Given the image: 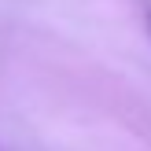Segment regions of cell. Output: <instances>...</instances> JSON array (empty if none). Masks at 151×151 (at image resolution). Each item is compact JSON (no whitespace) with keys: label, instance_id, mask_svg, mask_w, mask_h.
Wrapping results in <instances>:
<instances>
[{"label":"cell","instance_id":"6da1fadb","mask_svg":"<svg viewBox=\"0 0 151 151\" xmlns=\"http://www.w3.org/2000/svg\"><path fill=\"white\" fill-rule=\"evenodd\" d=\"M147 26H151V19H147Z\"/></svg>","mask_w":151,"mask_h":151}]
</instances>
